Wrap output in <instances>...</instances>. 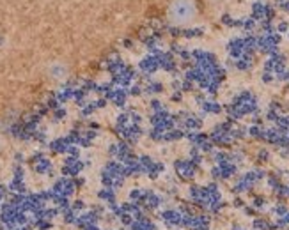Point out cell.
<instances>
[{
    "label": "cell",
    "instance_id": "cell-1",
    "mask_svg": "<svg viewBox=\"0 0 289 230\" xmlns=\"http://www.w3.org/2000/svg\"><path fill=\"white\" fill-rule=\"evenodd\" d=\"M197 14L195 4L192 0H174L169 7V18L174 25H186Z\"/></svg>",
    "mask_w": 289,
    "mask_h": 230
},
{
    "label": "cell",
    "instance_id": "cell-2",
    "mask_svg": "<svg viewBox=\"0 0 289 230\" xmlns=\"http://www.w3.org/2000/svg\"><path fill=\"white\" fill-rule=\"evenodd\" d=\"M160 220L165 225V228L176 230V228H183L184 214L177 207H165L160 211Z\"/></svg>",
    "mask_w": 289,
    "mask_h": 230
},
{
    "label": "cell",
    "instance_id": "cell-3",
    "mask_svg": "<svg viewBox=\"0 0 289 230\" xmlns=\"http://www.w3.org/2000/svg\"><path fill=\"white\" fill-rule=\"evenodd\" d=\"M174 168H176V175L183 180H192L197 175V166L190 161H176Z\"/></svg>",
    "mask_w": 289,
    "mask_h": 230
},
{
    "label": "cell",
    "instance_id": "cell-4",
    "mask_svg": "<svg viewBox=\"0 0 289 230\" xmlns=\"http://www.w3.org/2000/svg\"><path fill=\"white\" fill-rule=\"evenodd\" d=\"M163 205H165V196H163L162 193H156L155 189H149L147 198L144 202L146 211H147V212H155V211L163 209Z\"/></svg>",
    "mask_w": 289,
    "mask_h": 230
},
{
    "label": "cell",
    "instance_id": "cell-5",
    "mask_svg": "<svg viewBox=\"0 0 289 230\" xmlns=\"http://www.w3.org/2000/svg\"><path fill=\"white\" fill-rule=\"evenodd\" d=\"M188 202H190L192 205H195V207H202V200H204V186H199V184H192L188 188Z\"/></svg>",
    "mask_w": 289,
    "mask_h": 230
},
{
    "label": "cell",
    "instance_id": "cell-6",
    "mask_svg": "<svg viewBox=\"0 0 289 230\" xmlns=\"http://www.w3.org/2000/svg\"><path fill=\"white\" fill-rule=\"evenodd\" d=\"M130 230H158V225H156L151 218L144 216V218H138L131 223Z\"/></svg>",
    "mask_w": 289,
    "mask_h": 230
},
{
    "label": "cell",
    "instance_id": "cell-7",
    "mask_svg": "<svg viewBox=\"0 0 289 230\" xmlns=\"http://www.w3.org/2000/svg\"><path fill=\"white\" fill-rule=\"evenodd\" d=\"M252 230H279L277 228L275 221H270L268 218L257 216L252 220Z\"/></svg>",
    "mask_w": 289,
    "mask_h": 230
},
{
    "label": "cell",
    "instance_id": "cell-8",
    "mask_svg": "<svg viewBox=\"0 0 289 230\" xmlns=\"http://www.w3.org/2000/svg\"><path fill=\"white\" fill-rule=\"evenodd\" d=\"M147 193H149V188L146 189V188H142V186H135L130 191V202H137V204L144 205V202L147 198Z\"/></svg>",
    "mask_w": 289,
    "mask_h": 230
},
{
    "label": "cell",
    "instance_id": "cell-9",
    "mask_svg": "<svg viewBox=\"0 0 289 230\" xmlns=\"http://www.w3.org/2000/svg\"><path fill=\"white\" fill-rule=\"evenodd\" d=\"M252 188H254V184H252V182H250V180H248L247 177L243 175V177H240V179L234 182L233 191H234V193H238V195H240V193H247V191H250Z\"/></svg>",
    "mask_w": 289,
    "mask_h": 230
},
{
    "label": "cell",
    "instance_id": "cell-10",
    "mask_svg": "<svg viewBox=\"0 0 289 230\" xmlns=\"http://www.w3.org/2000/svg\"><path fill=\"white\" fill-rule=\"evenodd\" d=\"M250 205H252L257 212H262V211L268 209V198L262 196V195H255V196H252V200H250Z\"/></svg>",
    "mask_w": 289,
    "mask_h": 230
},
{
    "label": "cell",
    "instance_id": "cell-11",
    "mask_svg": "<svg viewBox=\"0 0 289 230\" xmlns=\"http://www.w3.org/2000/svg\"><path fill=\"white\" fill-rule=\"evenodd\" d=\"M238 172V168L231 163H224V165H220V173H222V179H231L234 177Z\"/></svg>",
    "mask_w": 289,
    "mask_h": 230
},
{
    "label": "cell",
    "instance_id": "cell-12",
    "mask_svg": "<svg viewBox=\"0 0 289 230\" xmlns=\"http://www.w3.org/2000/svg\"><path fill=\"white\" fill-rule=\"evenodd\" d=\"M99 198L108 204V205H114L115 204V193L112 191V188H105V189H101L99 191Z\"/></svg>",
    "mask_w": 289,
    "mask_h": 230
},
{
    "label": "cell",
    "instance_id": "cell-13",
    "mask_svg": "<svg viewBox=\"0 0 289 230\" xmlns=\"http://www.w3.org/2000/svg\"><path fill=\"white\" fill-rule=\"evenodd\" d=\"M270 211H271V214L275 216V218H280V216H284L289 211V207H287V204H284V202H277Z\"/></svg>",
    "mask_w": 289,
    "mask_h": 230
},
{
    "label": "cell",
    "instance_id": "cell-14",
    "mask_svg": "<svg viewBox=\"0 0 289 230\" xmlns=\"http://www.w3.org/2000/svg\"><path fill=\"white\" fill-rule=\"evenodd\" d=\"M268 188L273 191V193H275L277 189L280 188V180L277 179V177H273V175H270V177H268Z\"/></svg>",
    "mask_w": 289,
    "mask_h": 230
},
{
    "label": "cell",
    "instance_id": "cell-15",
    "mask_svg": "<svg viewBox=\"0 0 289 230\" xmlns=\"http://www.w3.org/2000/svg\"><path fill=\"white\" fill-rule=\"evenodd\" d=\"M241 211H243V214L247 216V218H254V216L257 214V211H255L252 205H248V204H247V205H245L243 209H241Z\"/></svg>",
    "mask_w": 289,
    "mask_h": 230
},
{
    "label": "cell",
    "instance_id": "cell-16",
    "mask_svg": "<svg viewBox=\"0 0 289 230\" xmlns=\"http://www.w3.org/2000/svg\"><path fill=\"white\" fill-rule=\"evenodd\" d=\"M245 205H247V202L243 200V198H240V196H236V198L233 200V207L234 209H243Z\"/></svg>",
    "mask_w": 289,
    "mask_h": 230
},
{
    "label": "cell",
    "instance_id": "cell-17",
    "mask_svg": "<svg viewBox=\"0 0 289 230\" xmlns=\"http://www.w3.org/2000/svg\"><path fill=\"white\" fill-rule=\"evenodd\" d=\"M73 207L76 209V211H78V209L82 211V209L85 207V202H84V200H76V202H75V204H73Z\"/></svg>",
    "mask_w": 289,
    "mask_h": 230
},
{
    "label": "cell",
    "instance_id": "cell-18",
    "mask_svg": "<svg viewBox=\"0 0 289 230\" xmlns=\"http://www.w3.org/2000/svg\"><path fill=\"white\" fill-rule=\"evenodd\" d=\"M231 230H247L243 225H240V223H233L231 225Z\"/></svg>",
    "mask_w": 289,
    "mask_h": 230
},
{
    "label": "cell",
    "instance_id": "cell-19",
    "mask_svg": "<svg viewBox=\"0 0 289 230\" xmlns=\"http://www.w3.org/2000/svg\"><path fill=\"white\" fill-rule=\"evenodd\" d=\"M286 230H289V227H287V228H286Z\"/></svg>",
    "mask_w": 289,
    "mask_h": 230
}]
</instances>
